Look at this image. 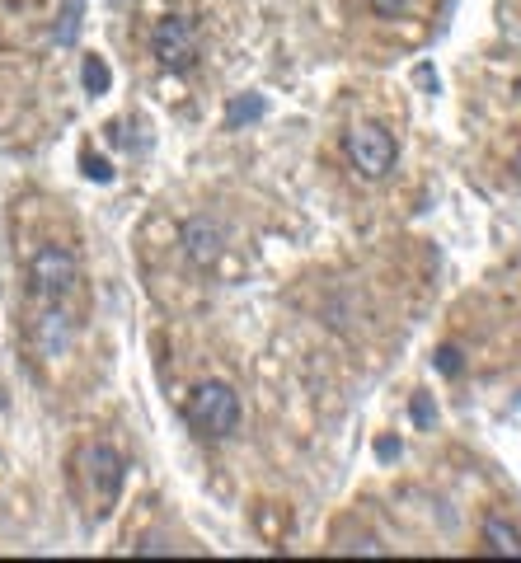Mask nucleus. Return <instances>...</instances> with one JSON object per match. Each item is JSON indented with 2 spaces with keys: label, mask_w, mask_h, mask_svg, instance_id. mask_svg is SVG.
<instances>
[{
  "label": "nucleus",
  "mask_w": 521,
  "mask_h": 563,
  "mask_svg": "<svg viewBox=\"0 0 521 563\" xmlns=\"http://www.w3.org/2000/svg\"><path fill=\"white\" fill-rule=\"evenodd\" d=\"M29 296H33V348L47 362H62L80 334V315H85V273L71 249L62 244H43L29 259Z\"/></svg>",
  "instance_id": "obj_1"
},
{
  "label": "nucleus",
  "mask_w": 521,
  "mask_h": 563,
  "mask_svg": "<svg viewBox=\"0 0 521 563\" xmlns=\"http://www.w3.org/2000/svg\"><path fill=\"white\" fill-rule=\"evenodd\" d=\"M188 427L193 432H202V437H212V442H221V437H230L235 427H240V395L230 390L226 381H202L193 395H188Z\"/></svg>",
  "instance_id": "obj_2"
},
{
  "label": "nucleus",
  "mask_w": 521,
  "mask_h": 563,
  "mask_svg": "<svg viewBox=\"0 0 521 563\" xmlns=\"http://www.w3.org/2000/svg\"><path fill=\"white\" fill-rule=\"evenodd\" d=\"M348 155H353L362 179H385L399 160V146L381 122H357L353 132H348Z\"/></svg>",
  "instance_id": "obj_3"
},
{
  "label": "nucleus",
  "mask_w": 521,
  "mask_h": 563,
  "mask_svg": "<svg viewBox=\"0 0 521 563\" xmlns=\"http://www.w3.org/2000/svg\"><path fill=\"white\" fill-rule=\"evenodd\" d=\"M151 52L165 71H193L198 66V29L193 19L184 15H169L151 29Z\"/></svg>",
  "instance_id": "obj_4"
},
{
  "label": "nucleus",
  "mask_w": 521,
  "mask_h": 563,
  "mask_svg": "<svg viewBox=\"0 0 521 563\" xmlns=\"http://www.w3.org/2000/svg\"><path fill=\"white\" fill-rule=\"evenodd\" d=\"M123 451L113 442H94L90 451H85V474H90L94 484V503H99V512H108L113 507V498H118V488H123Z\"/></svg>",
  "instance_id": "obj_5"
},
{
  "label": "nucleus",
  "mask_w": 521,
  "mask_h": 563,
  "mask_svg": "<svg viewBox=\"0 0 521 563\" xmlns=\"http://www.w3.org/2000/svg\"><path fill=\"white\" fill-rule=\"evenodd\" d=\"M179 240H184V259L193 263V268H212V263L221 259V249H226L221 226H216V221H207V216H193Z\"/></svg>",
  "instance_id": "obj_6"
},
{
  "label": "nucleus",
  "mask_w": 521,
  "mask_h": 563,
  "mask_svg": "<svg viewBox=\"0 0 521 563\" xmlns=\"http://www.w3.org/2000/svg\"><path fill=\"white\" fill-rule=\"evenodd\" d=\"M484 545H489L493 554H503V559H521V531L498 517L484 521Z\"/></svg>",
  "instance_id": "obj_7"
},
{
  "label": "nucleus",
  "mask_w": 521,
  "mask_h": 563,
  "mask_svg": "<svg viewBox=\"0 0 521 563\" xmlns=\"http://www.w3.org/2000/svg\"><path fill=\"white\" fill-rule=\"evenodd\" d=\"M249 118H263V94H245L226 108V127H245Z\"/></svg>",
  "instance_id": "obj_8"
},
{
  "label": "nucleus",
  "mask_w": 521,
  "mask_h": 563,
  "mask_svg": "<svg viewBox=\"0 0 521 563\" xmlns=\"http://www.w3.org/2000/svg\"><path fill=\"white\" fill-rule=\"evenodd\" d=\"M80 10H85V0H66L62 24H57V43H76V33H80Z\"/></svg>",
  "instance_id": "obj_9"
},
{
  "label": "nucleus",
  "mask_w": 521,
  "mask_h": 563,
  "mask_svg": "<svg viewBox=\"0 0 521 563\" xmlns=\"http://www.w3.org/2000/svg\"><path fill=\"white\" fill-rule=\"evenodd\" d=\"M108 90V66L99 57H85V94H104Z\"/></svg>",
  "instance_id": "obj_10"
},
{
  "label": "nucleus",
  "mask_w": 521,
  "mask_h": 563,
  "mask_svg": "<svg viewBox=\"0 0 521 563\" xmlns=\"http://www.w3.org/2000/svg\"><path fill=\"white\" fill-rule=\"evenodd\" d=\"M409 5H414V0H371V10H376L381 19H399V15H409Z\"/></svg>",
  "instance_id": "obj_11"
},
{
  "label": "nucleus",
  "mask_w": 521,
  "mask_h": 563,
  "mask_svg": "<svg viewBox=\"0 0 521 563\" xmlns=\"http://www.w3.org/2000/svg\"><path fill=\"white\" fill-rule=\"evenodd\" d=\"M85 179L108 183V179H113V165H108V160H99V155H85Z\"/></svg>",
  "instance_id": "obj_12"
},
{
  "label": "nucleus",
  "mask_w": 521,
  "mask_h": 563,
  "mask_svg": "<svg viewBox=\"0 0 521 563\" xmlns=\"http://www.w3.org/2000/svg\"><path fill=\"white\" fill-rule=\"evenodd\" d=\"M437 371H442V376H460V371H465L460 352H456V348H442V352H437Z\"/></svg>",
  "instance_id": "obj_13"
},
{
  "label": "nucleus",
  "mask_w": 521,
  "mask_h": 563,
  "mask_svg": "<svg viewBox=\"0 0 521 563\" xmlns=\"http://www.w3.org/2000/svg\"><path fill=\"white\" fill-rule=\"evenodd\" d=\"M414 423H418V427H432V423H437V409H432V399H414Z\"/></svg>",
  "instance_id": "obj_14"
},
{
  "label": "nucleus",
  "mask_w": 521,
  "mask_h": 563,
  "mask_svg": "<svg viewBox=\"0 0 521 563\" xmlns=\"http://www.w3.org/2000/svg\"><path fill=\"white\" fill-rule=\"evenodd\" d=\"M399 456V442H381V460H395Z\"/></svg>",
  "instance_id": "obj_15"
}]
</instances>
